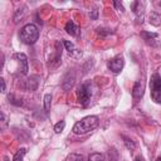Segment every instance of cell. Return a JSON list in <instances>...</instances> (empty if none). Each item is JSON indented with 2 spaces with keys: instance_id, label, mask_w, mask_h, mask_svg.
Segmentation results:
<instances>
[{
  "instance_id": "1",
  "label": "cell",
  "mask_w": 161,
  "mask_h": 161,
  "mask_svg": "<svg viewBox=\"0 0 161 161\" xmlns=\"http://www.w3.org/2000/svg\"><path fill=\"white\" fill-rule=\"evenodd\" d=\"M98 123H99V119L97 116H87L74 125L73 132L75 135H86V133L96 130Z\"/></svg>"
},
{
  "instance_id": "2",
  "label": "cell",
  "mask_w": 161,
  "mask_h": 161,
  "mask_svg": "<svg viewBox=\"0 0 161 161\" xmlns=\"http://www.w3.org/2000/svg\"><path fill=\"white\" fill-rule=\"evenodd\" d=\"M39 38V30L35 24H26L20 30V40L24 44L31 45L34 44Z\"/></svg>"
},
{
  "instance_id": "3",
  "label": "cell",
  "mask_w": 161,
  "mask_h": 161,
  "mask_svg": "<svg viewBox=\"0 0 161 161\" xmlns=\"http://www.w3.org/2000/svg\"><path fill=\"white\" fill-rule=\"evenodd\" d=\"M150 88H151V98L155 103L161 104V75L155 73L150 79Z\"/></svg>"
},
{
  "instance_id": "4",
  "label": "cell",
  "mask_w": 161,
  "mask_h": 161,
  "mask_svg": "<svg viewBox=\"0 0 161 161\" xmlns=\"http://www.w3.org/2000/svg\"><path fill=\"white\" fill-rule=\"evenodd\" d=\"M77 96H78V102L83 106H87L91 98V86L89 83H83L78 87L77 91Z\"/></svg>"
},
{
  "instance_id": "5",
  "label": "cell",
  "mask_w": 161,
  "mask_h": 161,
  "mask_svg": "<svg viewBox=\"0 0 161 161\" xmlns=\"http://www.w3.org/2000/svg\"><path fill=\"white\" fill-rule=\"evenodd\" d=\"M107 65L113 73H119L123 68V57L122 55H116L114 58H112L107 63Z\"/></svg>"
},
{
  "instance_id": "6",
  "label": "cell",
  "mask_w": 161,
  "mask_h": 161,
  "mask_svg": "<svg viewBox=\"0 0 161 161\" xmlns=\"http://www.w3.org/2000/svg\"><path fill=\"white\" fill-rule=\"evenodd\" d=\"M143 92H145V84H143V80H141V79L136 80V83L133 84V88H132V96H133V98H135V99H140V98H142Z\"/></svg>"
},
{
  "instance_id": "7",
  "label": "cell",
  "mask_w": 161,
  "mask_h": 161,
  "mask_svg": "<svg viewBox=\"0 0 161 161\" xmlns=\"http://www.w3.org/2000/svg\"><path fill=\"white\" fill-rule=\"evenodd\" d=\"M15 59H18L19 62V69L21 70V74H26L28 73V58L24 53H16L14 55Z\"/></svg>"
},
{
  "instance_id": "8",
  "label": "cell",
  "mask_w": 161,
  "mask_h": 161,
  "mask_svg": "<svg viewBox=\"0 0 161 161\" xmlns=\"http://www.w3.org/2000/svg\"><path fill=\"white\" fill-rule=\"evenodd\" d=\"M74 72L73 70H69L65 75H64V78H63V83H62V87H63V89L64 91H67V89H69L72 86H73V83H74Z\"/></svg>"
},
{
  "instance_id": "9",
  "label": "cell",
  "mask_w": 161,
  "mask_h": 161,
  "mask_svg": "<svg viewBox=\"0 0 161 161\" xmlns=\"http://www.w3.org/2000/svg\"><path fill=\"white\" fill-rule=\"evenodd\" d=\"M64 47H65V49L68 50V53H69L72 57H74V58H79V57L82 55V52H80L79 49H77L75 45H74L72 42L65 40V42H64Z\"/></svg>"
},
{
  "instance_id": "10",
  "label": "cell",
  "mask_w": 161,
  "mask_h": 161,
  "mask_svg": "<svg viewBox=\"0 0 161 161\" xmlns=\"http://www.w3.org/2000/svg\"><path fill=\"white\" fill-rule=\"evenodd\" d=\"M40 77L39 75H30V78L26 80V89L28 91H35L38 88Z\"/></svg>"
},
{
  "instance_id": "11",
  "label": "cell",
  "mask_w": 161,
  "mask_h": 161,
  "mask_svg": "<svg viewBox=\"0 0 161 161\" xmlns=\"http://www.w3.org/2000/svg\"><path fill=\"white\" fill-rule=\"evenodd\" d=\"M65 31H67L69 35H72V36H77V35L79 34V28H78V25L74 24V21L69 20V21L65 24Z\"/></svg>"
},
{
  "instance_id": "12",
  "label": "cell",
  "mask_w": 161,
  "mask_h": 161,
  "mask_svg": "<svg viewBox=\"0 0 161 161\" xmlns=\"http://www.w3.org/2000/svg\"><path fill=\"white\" fill-rule=\"evenodd\" d=\"M131 8L133 9V13H135L137 16L141 15V18H142V8H143V5H142L140 1H135V3H132Z\"/></svg>"
},
{
  "instance_id": "13",
  "label": "cell",
  "mask_w": 161,
  "mask_h": 161,
  "mask_svg": "<svg viewBox=\"0 0 161 161\" xmlns=\"http://www.w3.org/2000/svg\"><path fill=\"white\" fill-rule=\"evenodd\" d=\"M122 138H123L125 146H126V147H127L128 150L133 151V150L136 148V143H135V141H133V140H131V138H130V137H127V136H123Z\"/></svg>"
},
{
  "instance_id": "14",
  "label": "cell",
  "mask_w": 161,
  "mask_h": 161,
  "mask_svg": "<svg viewBox=\"0 0 161 161\" xmlns=\"http://www.w3.org/2000/svg\"><path fill=\"white\" fill-rule=\"evenodd\" d=\"M25 6H23V8H19L18 10H15V14H14V21L15 23H18L21 18H23V15H24V13H25Z\"/></svg>"
},
{
  "instance_id": "15",
  "label": "cell",
  "mask_w": 161,
  "mask_h": 161,
  "mask_svg": "<svg viewBox=\"0 0 161 161\" xmlns=\"http://www.w3.org/2000/svg\"><path fill=\"white\" fill-rule=\"evenodd\" d=\"M50 104H52V94H45L44 96V111L49 112L50 111Z\"/></svg>"
},
{
  "instance_id": "16",
  "label": "cell",
  "mask_w": 161,
  "mask_h": 161,
  "mask_svg": "<svg viewBox=\"0 0 161 161\" xmlns=\"http://www.w3.org/2000/svg\"><path fill=\"white\" fill-rule=\"evenodd\" d=\"M88 161H104V155L98 153V152L91 153L89 157H88Z\"/></svg>"
},
{
  "instance_id": "17",
  "label": "cell",
  "mask_w": 161,
  "mask_h": 161,
  "mask_svg": "<svg viewBox=\"0 0 161 161\" xmlns=\"http://www.w3.org/2000/svg\"><path fill=\"white\" fill-rule=\"evenodd\" d=\"M150 23H151L152 25H158V24H160V15H158L157 13L152 11V13L150 14Z\"/></svg>"
},
{
  "instance_id": "18",
  "label": "cell",
  "mask_w": 161,
  "mask_h": 161,
  "mask_svg": "<svg viewBox=\"0 0 161 161\" xmlns=\"http://www.w3.org/2000/svg\"><path fill=\"white\" fill-rule=\"evenodd\" d=\"M26 153V150L25 148H20L16 153H15V156H14V158H13V161H23V158H24V155Z\"/></svg>"
},
{
  "instance_id": "19",
  "label": "cell",
  "mask_w": 161,
  "mask_h": 161,
  "mask_svg": "<svg viewBox=\"0 0 161 161\" xmlns=\"http://www.w3.org/2000/svg\"><path fill=\"white\" fill-rule=\"evenodd\" d=\"M141 36L145 39V40H152V39H155V38H157V34L156 33H147V31H142L141 33Z\"/></svg>"
},
{
  "instance_id": "20",
  "label": "cell",
  "mask_w": 161,
  "mask_h": 161,
  "mask_svg": "<svg viewBox=\"0 0 161 161\" xmlns=\"http://www.w3.org/2000/svg\"><path fill=\"white\" fill-rule=\"evenodd\" d=\"M64 127H65V122H64V121L58 122V123L54 126V131H55V133H60V132L64 130Z\"/></svg>"
},
{
  "instance_id": "21",
  "label": "cell",
  "mask_w": 161,
  "mask_h": 161,
  "mask_svg": "<svg viewBox=\"0 0 161 161\" xmlns=\"http://www.w3.org/2000/svg\"><path fill=\"white\" fill-rule=\"evenodd\" d=\"M97 30H98V34L102 35V36H106V35H109V34H111V30L104 29V28H98Z\"/></svg>"
},
{
  "instance_id": "22",
  "label": "cell",
  "mask_w": 161,
  "mask_h": 161,
  "mask_svg": "<svg viewBox=\"0 0 161 161\" xmlns=\"http://www.w3.org/2000/svg\"><path fill=\"white\" fill-rule=\"evenodd\" d=\"M70 158H72V161H84L82 155H72Z\"/></svg>"
},
{
  "instance_id": "23",
  "label": "cell",
  "mask_w": 161,
  "mask_h": 161,
  "mask_svg": "<svg viewBox=\"0 0 161 161\" xmlns=\"http://www.w3.org/2000/svg\"><path fill=\"white\" fill-rule=\"evenodd\" d=\"M89 16H91V19L96 20V19H97V16H98V10H97V9L92 10V13H89Z\"/></svg>"
},
{
  "instance_id": "24",
  "label": "cell",
  "mask_w": 161,
  "mask_h": 161,
  "mask_svg": "<svg viewBox=\"0 0 161 161\" xmlns=\"http://www.w3.org/2000/svg\"><path fill=\"white\" fill-rule=\"evenodd\" d=\"M113 5L117 8V10H119V11H122V13H123V10H125V9H123V6H122V4H121V3H118V1H113Z\"/></svg>"
},
{
  "instance_id": "25",
  "label": "cell",
  "mask_w": 161,
  "mask_h": 161,
  "mask_svg": "<svg viewBox=\"0 0 161 161\" xmlns=\"http://www.w3.org/2000/svg\"><path fill=\"white\" fill-rule=\"evenodd\" d=\"M1 122H3V128H5V126H6V117H5L4 113H1Z\"/></svg>"
},
{
  "instance_id": "26",
  "label": "cell",
  "mask_w": 161,
  "mask_h": 161,
  "mask_svg": "<svg viewBox=\"0 0 161 161\" xmlns=\"http://www.w3.org/2000/svg\"><path fill=\"white\" fill-rule=\"evenodd\" d=\"M0 80H1V92H5V80L4 78H1Z\"/></svg>"
},
{
  "instance_id": "27",
  "label": "cell",
  "mask_w": 161,
  "mask_h": 161,
  "mask_svg": "<svg viewBox=\"0 0 161 161\" xmlns=\"http://www.w3.org/2000/svg\"><path fill=\"white\" fill-rule=\"evenodd\" d=\"M135 161H143V158H142L141 156H137V157L135 158Z\"/></svg>"
},
{
  "instance_id": "28",
  "label": "cell",
  "mask_w": 161,
  "mask_h": 161,
  "mask_svg": "<svg viewBox=\"0 0 161 161\" xmlns=\"http://www.w3.org/2000/svg\"><path fill=\"white\" fill-rule=\"evenodd\" d=\"M4 161H10V160H9V157H4Z\"/></svg>"
},
{
  "instance_id": "29",
  "label": "cell",
  "mask_w": 161,
  "mask_h": 161,
  "mask_svg": "<svg viewBox=\"0 0 161 161\" xmlns=\"http://www.w3.org/2000/svg\"><path fill=\"white\" fill-rule=\"evenodd\" d=\"M156 161H161V156H160V157H157V158H156Z\"/></svg>"
}]
</instances>
